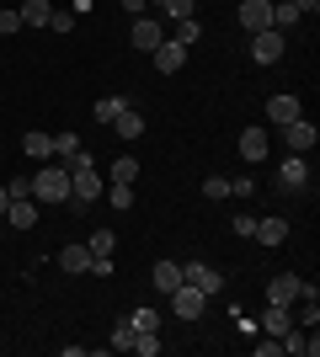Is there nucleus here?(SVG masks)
<instances>
[{
    "label": "nucleus",
    "instance_id": "c85d7f7f",
    "mask_svg": "<svg viewBox=\"0 0 320 357\" xmlns=\"http://www.w3.org/2000/svg\"><path fill=\"white\" fill-rule=\"evenodd\" d=\"M75 149H80V134H75V128H59V134H54V155H59V160H70Z\"/></svg>",
    "mask_w": 320,
    "mask_h": 357
},
{
    "label": "nucleus",
    "instance_id": "4468645a",
    "mask_svg": "<svg viewBox=\"0 0 320 357\" xmlns=\"http://www.w3.org/2000/svg\"><path fill=\"white\" fill-rule=\"evenodd\" d=\"M251 235H257L261 245H283V240H289V219H283V213H267V219H257Z\"/></svg>",
    "mask_w": 320,
    "mask_h": 357
},
{
    "label": "nucleus",
    "instance_id": "c756f323",
    "mask_svg": "<svg viewBox=\"0 0 320 357\" xmlns=\"http://www.w3.org/2000/svg\"><path fill=\"white\" fill-rule=\"evenodd\" d=\"M171 38L192 48V43H198V38H203V22H198V16H187V22H176V32H171Z\"/></svg>",
    "mask_w": 320,
    "mask_h": 357
},
{
    "label": "nucleus",
    "instance_id": "f704fd0d",
    "mask_svg": "<svg viewBox=\"0 0 320 357\" xmlns=\"http://www.w3.org/2000/svg\"><path fill=\"white\" fill-rule=\"evenodd\" d=\"M251 192H257V181H251V176H229V197H251Z\"/></svg>",
    "mask_w": 320,
    "mask_h": 357
},
{
    "label": "nucleus",
    "instance_id": "9d476101",
    "mask_svg": "<svg viewBox=\"0 0 320 357\" xmlns=\"http://www.w3.org/2000/svg\"><path fill=\"white\" fill-rule=\"evenodd\" d=\"M299 112H305V107H299V96H294V91H277V96H267V123H273V128L294 123Z\"/></svg>",
    "mask_w": 320,
    "mask_h": 357
},
{
    "label": "nucleus",
    "instance_id": "412c9836",
    "mask_svg": "<svg viewBox=\"0 0 320 357\" xmlns=\"http://www.w3.org/2000/svg\"><path fill=\"white\" fill-rule=\"evenodd\" d=\"M16 16H22V27H48L54 6H48V0H22V6H16Z\"/></svg>",
    "mask_w": 320,
    "mask_h": 357
},
{
    "label": "nucleus",
    "instance_id": "58836bf2",
    "mask_svg": "<svg viewBox=\"0 0 320 357\" xmlns=\"http://www.w3.org/2000/svg\"><path fill=\"white\" fill-rule=\"evenodd\" d=\"M277 352H283V347H277V336H261V342H257V357H277Z\"/></svg>",
    "mask_w": 320,
    "mask_h": 357
},
{
    "label": "nucleus",
    "instance_id": "2f4dec72",
    "mask_svg": "<svg viewBox=\"0 0 320 357\" xmlns=\"http://www.w3.org/2000/svg\"><path fill=\"white\" fill-rule=\"evenodd\" d=\"M123 107H128L123 96H96V123H112V118L123 112Z\"/></svg>",
    "mask_w": 320,
    "mask_h": 357
},
{
    "label": "nucleus",
    "instance_id": "1a4fd4ad",
    "mask_svg": "<svg viewBox=\"0 0 320 357\" xmlns=\"http://www.w3.org/2000/svg\"><path fill=\"white\" fill-rule=\"evenodd\" d=\"M277 187H283V192H305V187H310V165H305V155H289V160L277 165Z\"/></svg>",
    "mask_w": 320,
    "mask_h": 357
},
{
    "label": "nucleus",
    "instance_id": "473e14b6",
    "mask_svg": "<svg viewBox=\"0 0 320 357\" xmlns=\"http://www.w3.org/2000/svg\"><path fill=\"white\" fill-rule=\"evenodd\" d=\"M203 197H213V203L229 197V176H208V181H203Z\"/></svg>",
    "mask_w": 320,
    "mask_h": 357
},
{
    "label": "nucleus",
    "instance_id": "4be33fe9",
    "mask_svg": "<svg viewBox=\"0 0 320 357\" xmlns=\"http://www.w3.org/2000/svg\"><path fill=\"white\" fill-rule=\"evenodd\" d=\"M150 6L166 16V22H187V16H198V0H150Z\"/></svg>",
    "mask_w": 320,
    "mask_h": 357
},
{
    "label": "nucleus",
    "instance_id": "aec40b11",
    "mask_svg": "<svg viewBox=\"0 0 320 357\" xmlns=\"http://www.w3.org/2000/svg\"><path fill=\"white\" fill-rule=\"evenodd\" d=\"M54 261H59V272H70V278H75V272H91V251H86V245H64Z\"/></svg>",
    "mask_w": 320,
    "mask_h": 357
},
{
    "label": "nucleus",
    "instance_id": "6e6552de",
    "mask_svg": "<svg viewBox=\"0 0 320 357\" xmlns=\"http://www.w3.org/2000/svg\"><path fill=\"white\" fill-rule=\"evenodd\" d=\"M277 347H283V352H294V357H315V352H320V336H315L310 326H289L283 336H277Z\"/></svg>",
    "mask_w": 320,
    "mask_h": 357
},
{
    "label": "nucleus",
    "instance_id": "e433bc0d",
    "mask_svg": "<svg viewBox=\"0 0 320 357\" xmlns=\"http://www.w3.org/2000/svg\"><path fill=\"white\" fill-rule=\"evenodd\" d=\"M6 197H32V176H11V187H6Z\"/></svg>",
    "mask_w": 320,
    "mask_h": 357
},
{
    "label": "nucleus",
    "instance_id": "dca6fc26",
    "mask_svg": "<svg viewBox=\"0 0 320 357\" xmlns=\"http://www.w3.org/2000/svg\"><path fill=\"white\" fill-rule=\"evenodd\" d=\"M22 155H27V160H54V134H43V128L22 134Z\"/></svg>",
    "mask_w": 320,
    "mask_h": 357
},
{
    "label": "nucleus",
    "instance_id": "9b49d317",
    "mask_svg": "<svg viewBox=\"0 0 320 357\" xmlns=\"http://www.w3.org/2000/svg\"><path fill=\"white\" fill-rule=\"evenodd\" d=\"M267 149H273V134H267V128H241V160L261 165V160H267Z\"/></svg>",
    "mask_w": 320,
    "mask_h": 357
},
{
    "label": "nucleus",
    "instance_id": "f03ea898",
    "mask_svg": "<svg viewBox=\"0 0 320 357\" xmlns=\"http://www.w3.org/2000/svg\"><path fill=\"white\" fill-rule=\"evenodd\" d=\"M171 314L176 320H203V310H208V294L203 288H192V283H182V288H171Z\"/></svg>",
    "mask_w": 320,
    "mask_h": 357
},
{
    "label": "nucleus",
    "instance_id": "a211bd4d",
    "mask_svg": "<svg viewBox=\"0 0 320 357\" xmlns=\"http://www.w3.org/2000/svg\"><path fill=\"white\" fill-rule=\"evenodd\" d=\"M150 283H155V294H171V288H182V261H155Z\"/></svg>",
    "mask_w": 320,
    "mask_h": 357
},
{
    "label": "nucleus",
    "instance_id": "f257e3e1",
    "mask_svg": "<svg viewBox=\"0 0 320 357\" xmlns=\"http://www.w3.org/2000/svg\"><path fill=\"white\" fill-rule=\"evenodd\" d=\"M32 197L38 203H70V165H54V160H43V171H32Z\"/></svg>",
    "mask_w": 320,
    "mask_h": 357
},
{
    "label": "nucleus",
    "instance_id": "f8f14e48",
    "mask_svg": "<svg viewBox=\"0 0 320 357\" xmlns=\"http://www.w3.org/2000/svg\"><path fill=\"white\" fill-rule=\"evenodd\" d=\"M241 27L245 32H267L273 27V0H241Z\"/></svg>",
    "mask_w": 320,
    "mask_h": 357
},
{
    "label": "nucleus",
    "instance_id": "a878e982",
    "mask_svg": "<svg viewBox=\"0 0 320 357\" xmlns=\"http://www.w3.org/2000/svg\"><path fill=\"white\" fill-rule=\"evenodd\" d=\"M123 320H128L134 331H160V310H150V304H139V310L123 314Z\"/></svg>",
    "mask_w": 320,
    "mask_h": 357
},
{
    "label": "nucleus",
    "instance_id": "393cba45",
    "mask_svg": "<svg viewBox=\"0 0 320 357\" xmlns=\"http://www.w3.org/2000/svg\"><path fill=\"white\" fill-rule=\"evenodd\" d=\"M102 197H107V203H112L118 213H128V208H134V187H123V181H107V187H102Z\"/></svg>",
    "mask_w": 320,
    "mask_h": 357
},
{
    "label": "nucleus",
    "instance_id": "6ab92c4d",
    "mask_svg": "<svg viewBox=\"0 0 320 357\" xmlns=\"http://www.w3.org/2000/svg\"><path fill=\"white\" fill-rule=\"evenodd\" d=\"M289 326H294V304H267V314H261V331H267V336H283Z\"/></svg>",
    "mask_w": 320,
    "mask_h": 357
},
{
    "label": "nucleus",
    "instance_id": "2eb2a0df",
    "mask_svg": "<svg viewBox=\"0 0 320 357\" xmlns=\"http://www.w3.org/2000/svg\"><path fill=\"white\" fill-rule=\"evenodd\" d=\"M299 283H305V278H294V272H277L273 283H267V304H294V298H299Z\"/></svg>",
    "mask_w": 320,
    "mask_h": 357
},
{
    "label": "nucleus",
    "instance_id": "cd10ccee",
    "mask_svg": "<svg viewBox=\"0 0 320 357\" xmlns=\"http://www.w3.org/2000/svg\"><path fill=\"white\" fill-rule=\"evenodd\" d=\"M86 251H91V256H112V251H118V235H112V229H96V235L86 240Z\"/></svg>",
    "mask_w": 320,
    "mask_h": 357
},
{
    "label": "nucleus",
    "instance_id": "bb28decb",
    "mask_svg": "<svg viewBox=\"0 0 320 357\" xmlns=\"http://www.w3.org/2000/svg\"><path fill=\"white\" fill-rule=\"evenodd\" d=\"M294 22H299V11H294V0H273V27H277V32H289Z\"/></svg>",
    "mask_w": 320,
    "mask_h": 357
},
{
    "label": "nucleus",
    "instance_id": "4c0bfd02",
    "mask_svg": "<svg viewBox=\"0 0 320 357\" xmlns=\"http://www.w3.org/2000/svg\"><path fill=\"white\" fill-rule=\"evenodd\" d=\"M229 229H235V235H245V240H251V229H257V213H235V224H229Z\"/></svg>",
    "mask_w": 320,
    "mask_h": 357
},
{
    "label": "nucleus",
    "instance_id": "423d86ee",
    "mask_svg": "<svg viewBox=\"0 0 320 357\" xmlns=\"http://www.w3.org/2000/svg\"><path fill=\"white\" fill-rule=\"evenodd\" d=\"M182 283H192V288H203V294H219V288H224V272L219 267H208V261H198V256H192V261H182Z\"/></svg>",
    "mask_w": 320,
    "mask_h": 357
},
{
    "label": "nucleus",
    "instance_id": "c03bdc74",
    "mask_svg": "<svg viewBox=\"0 0 320 357\" xmlns=\"http://www.w3.org/2000/svg\"><path fill=\"white\" fill-rule=\"evenodd\" d=\"M6 208H11V197H6V187H0V219H6Z\"/></svg>",
    "mask_w": 320,
    "mask_h": 357
},
{
    "label": "nucleus",
    "instance_id": "ddd939ff",
    "mask_svg": "<svg viewBox=\"0 0 320 357\" xmlns=\"http://www.w3.org/2000/svg\"><path fill=\"white\" fill-rule=\"evenodd\" d=\"M150 59H155V70H160V75H176V70H182V64H187V43H176V38H166V43L155 48Z\"/></svg>",
    "mask_w": 320,
    "mask_h": 357
},
{
    "label": "nucleus",
    "instance_id": "c9c22d12",
    "mask_svg": "<svg viewBox=\"0 0 320 357\" xmlns=\"http://www.w3.org/2000/svg\"><path fill=\"white\" fill-rule=\"evenodd\" d=\"M16 32H22V16H16V11H0V38H16Z\"/></svg>",
    "mask_w": 320,
    "mask_h": 357
},
{
    "label": "nucleus",
    "instance_id": "a19ab883",
    "mask_svg": "<svg viewBox=\"0 0 320 357\" xmlns=\"http://www.w3.org/2000/svg\"><path fill=\"white\" fill-rule=\"evenodd\" d=\"M118 6H123L128 16H144V11H150V0H118Z\"/></svg>",
    "mask_w": 320,
    "mask_h": 357
},
{
    "label": "nucleus",
    "instance_id": "39448f33",
    "mask_svg": "<svg viewBox=\"0 0 320 357\" xmlns=\"http://www.w3.org/2000/svg\"><path fill=\"white\" fill-rule=\"evenodd\" d=\"M283 48H289V32H277V27L251 32V59H257V64H277V59H283Z\"/></svg>",
    "mask_w": 320,
    "mask_h": 357
},
{
    "label": "nucleus",
    "instance_id": "0eeeda50",
    "mask_svg": "<svg viewBox=\"0 0 320 357\" xmlns=\"http://www.w3.org/2000/svg\"><path fill=\"white\" fill-rule=\"evenodd\" d=\"M102 187H107V181H102L96 165H91V171H70V203H96Z\"/></svg>",
    "mask_w": 320,
    "mask_h": 357
},
{
    "label": "nucleus",
    "instance_id": "79ce46f5",
    "mask_svg": "<svg viewBox=\"0 0 320 357\" xmlns=\"http://www.w3.org/2000/svg\"><path fill=\"white\" fill-rule=\"evenodd\" d=\"M294 11H299V16H315V11H320V0H294Z\"/></svg>",
    "mask_w": 320,
    "mask_h": 357
},
{
    "label": "nucleus",
    "instance_id": "5701e85b",
    "mask_svg": "<svg viewBox=\"0 0 320 357\" xmlns=\"http://www.w3.org/2000/svg\"><path fill=\"white\" fill-rule=\"evenodd\" d=\"M112 134H118V139H139V134H144V118H139L134 107H123L118 118H112Z\"/></svg>",
    "mask_w": 320,
    "mask_h": 357
},
{
    "label": "nucleus",
    "instance_id": "37998d69",
    "mask_svg": "<svg viewBox=\"0 0 320 357\" xmlns=\"http://www.w3.org/2000/svg\"><path fill=\"white\" fill-rule=\"evenodd\" d=\"M91 6H96V0H70V11H75V16H86Z\"/></svg>",
    "mask_w": 320,
    "mask_h": 357
},
{
    "label": "nucleus",
    "instance_id": "f3484780",
    "mask_svg": "<svg viewBox=\"0 0 320 357\" xmlns=\"http://www.w3.org/2000/svg\"><path fill=\"white\" fill-rule=\"evenodd\" d=\"M6 219H11V229H32L38 224V197H11Z\"/></svg>",
    "mask_w": 320,
    "mask_h": 357
},
{
    "label": "nucleus",
    "instance_id": "b1692460",
    "mask_svg": "<svg viewBox=\"0 0 320 357\" xmlns=\"http://www.w3.org/2000/svg\"><path fill=\"white\" fill-rule=\"evenodd\" d=\"M107 181H123V187H134V181H139V160H134V155H118V160L107 165Z\"/></svg>",
    "mask_w": 320,
    "mask_h": 357
},
{
    "label": "nucleus",
    "instance_id": "ea45409f",
    "mask_svg": "<svg viewBox=\"0 0 320 357\" xmlns=\"http://www.w3.org/2000/svg\"><path fill=\"white\" fill-rule=\"evenodd\" d=\"M91 272L96 278H112V256H91Z\"/></svg>",
    "mask_w": 320,
    "mask_h": 357
},
{
    "label": "nucleus",
    "instance_id": "20e7f679",
    "mask_svg": "<svg viewBox=\"0 0 320 357\" xmlns=\"http://www.w3.org/2000/svg\"><path fill=\"white\" fill-rule=\"evenodd\" d=\"M128 43L139 48V54H155V48L166 43V27H160V16H134V32H128Z\"/></svg>",
    "mask_w": 320,
    "mask_h": 357
},
{
    "label": "nucleus",
    "instance_id": "7ed1b4c3",
    "mask_svg": "<svg viewBox=\"0 0 320 357\" xmlns=\"http://www.w3.org/2000/svg\"><path fill=\"white\" fill-rule=\"evenodd\" d=\"M283 144H289V155H310V149L320 144V128L305 118V112H299L294 123H283Z\"/></svg>",
    "mask_w": 320,
    "mask_h": 357
},
{
    "label": "nucleus",
    "instance_id": "72a5a7b5",
    "mask_svg": "<svg viewBox=\"0 0 320 357\" xmlns=\"http://www.w3.org/2000/svg\"><path fill=\"white\" fill-rule=\"evenodd\" d=\"M48 27H54V32H75V11H54V16H48Z\"/></svg>",
    "mask_w": 320,
    "mask_h": 357
},
{
    "label": "nucleus",
    "instance_id": "7c9ffc66",
    "mask_svg": "<svg viewBox=\"0 0 320 357\" xmlns=\"http://www.w3.org/2000/svg\"><path fill=\"white\" fill-rule=\"evenodd\" d=\"M112 352H134V326H128V320H118V326H112Z\"/></svg>",
    "mask_w": 320,
    "mask_h": 357
}]
</instances>
